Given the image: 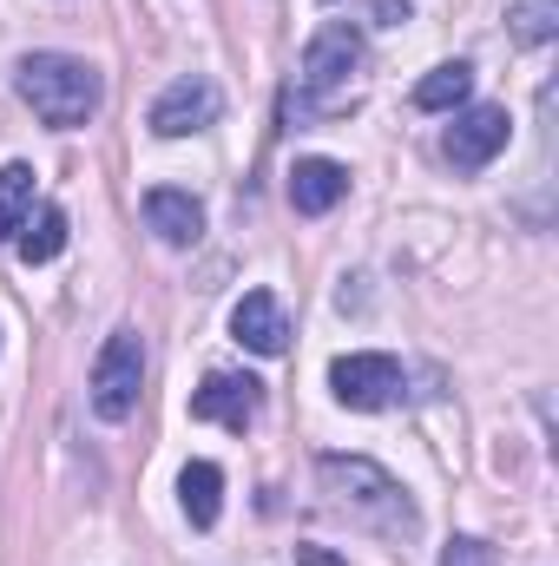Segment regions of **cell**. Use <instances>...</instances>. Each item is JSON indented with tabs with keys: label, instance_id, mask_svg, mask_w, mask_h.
Returning a JSON list of instances; mask_svg holds the SVG:
<instances>
[{
	"label": "cell",
	"instance_id": "277c9868",
	"mask_svg": "<svg viewBox=\"0 0 559 566\" xmlns=\"http://www.w3.org/2000/svg\"><path fill=\"white\" fill-rule=\"evenodd\" d=\"M329 389H336V402H342V409L376 416V409L402 402V363H395V356H382V349L336 356V363H329Z\"/></svg>",
	"mask_w": 559,
	"mask_h": 566
},
{
	"label": "cell",
	"instance_id": "7a4b0ae2",
	"mask_svg": "<svg viewBox=\"0 0 559 566\" xmlns=\"http://www.w3.org/2000/svg\"><path fill=\"white\" fill-rule=\"evenodd\" d=\"M316 481H323V494H329L336 514H349V521H362L376 534H409L415 527V507H409L402 481L389 468H376L369 454H323Z\"/></svg>",
	"mask_w": 559,
	"mask_h": 566
},
{
	"label": "cell",
	"instance_id": "6da1fadb",
	"mask_svg": "<svg viewBox=\"0 0 559 566\" xmlns=\"http://www.w3.org/2000/svg\"><path fill=\"white\" fill-rule=\"evenodd\" d=\"M13 93H20V99L33 106V119L53 126V133H80V126H93V113L106 106V80H99V66L80 60V53H27V60L13 66Z\"/></svg>",
	"mask_w": 559,
	"mask_h": 566
},
{
	"label": "cell",
	"instance_id": "9c48e42d",
	"mask_svg": "<svg viewBox=\"0 0 559 566\" xmlns=\"http://www.w3.org/2000/svg\"><path fill=\"white\" fill-rule=\"evenodd\" d=\"M231 336L251 349V356H283L289 349V316L271 290H244L238 310H231Z\"/></svg>",
	"mask_w": 559,
	"mask_h": 566
},
{
	"label": "cell",
	"instance_id": "3957f363",
	"mask_svg": "<svg viewBox=\"0 0 559 566\" xmlns=\"http://www.w3.org/2000/svg\"><path fill=\"white\" fill-rule=\"evenodd\" d=\"M139 389H145V343L139 329H113L93 356V416L99 422H126L139 409Z\"/></svg>",
	"mask_w": 559,
	"mask_h": 566
},
{
	"label": "cell",
	"instance_id": "30bf717a",
	"mask_svg": "<svg viewBox=\"0 0 559 566\" xmlns=\"http://www.w3.org/2000/svg\"><path fill=\"white\" fill-rule=\"evenodd\" d=\"M145 224L158 231V244L191 251L204 238V205L191 191H178V185H158V191H145Z\"/></svg>",
	"mask_w": 559,
	"mask_h": 566
},
{
	"label": "cell",
	"instance_id": "8992f818",
	"mask_svg": "<svg viewBox=\"0 0 559 566\" xmlns=\"http://www.w3.org/2000/svg\"><path fill=\"white\" fill-rule=\"evenodd\" d=\"M507 139H514L507 106H461L454 126H447V139H441V151H447L454 171H481V165H494L507 151Z\"/></svg>",
	"mask_w": 559,
	"mask_h": 566
},
{
	"label": "cell",
	"instance_id": "ac0fdd59",
	"mask_svg": "<svg viewBox=\"0 0 559 566\" xmlns=\"http://www.w3.org/2000/svg\"><path fill=\"white\" fill-rule=\"evenodd\" d=\"M369 13H376V27H402L409 20V0H369Z\"/></svg>",
	"mask_w": 559,
	"mask_h": 566
},
{
	"label": "cell",
	"instance_id": "4fadbf2b",
	"mask_svg": "<svg viewBox=\"0 0 559 566\" xmlns=\"http://www.w3.org/2000/svg\"><path fill=\"white\" fill-rule=\"evenodd\" d=\"M13 251H20V264H53L66 251V211L60 205H33V218L20 224Z\"/></svg>",
	"mask_w": 559,
	"mask_h": 566
},
{
	"label": "cell",
	"instance_id": "9a60e30c",
	"mask_svg": "<svg viewBox=\"0 0 559 566\" xmlns=\"http://www.w3.org/2000/svg\"><path fill=\"white\" fill-rule=\"evenodd\" d=\"M33 218V165H0V244L20 238V224Z\"/></svg>",
	"mask_w": 559,
	"mask_h": 566
},
{
	"label": "cell",
	"instance_id": "8fae6325",
	"mask_svg": "<svg viewBox=\"0 0 559 566\" xmlns=\"http://www.w3.org/2000/svg\"><path fill=\"white\" fill-rule=\"evenodd\" d=\"M342 198H349V171L336 158H296L289 165V205H296V218H323Z\"/></svg>",
	"mask_w": 559,
	"mask_h": 566
},
{
	"label": "cell",
	"instance_id": "e0dca14e",
	"mask_svg": "<svg viewBox=\"0 0 559 566\" xmlns=\"http://www.w3.org/2000/svg\"><path fill=\"white\" fill-rule=\"evenodd\" d=\"M441 566H500V554H494L487 541H474V534H454V541L441 547Z\"/></svg>",
	"mask_w": 559,
	"mask_h": 566
},
{
	"label": "cell",
	"instance_id": "2e32d148",
	"mask_svg": "<svg viewBox=\"0 0 559 566\" xmlns=\"http://www.w3.org/2000/svg\"><path fill=\"white\" fill-rule=\"evenodd\" d=\"M507 33H514L520 46H547L559 33V0H514V7H507Z\"/></svg>",
	"mask_w": 559,
	"mask_h": 566
},
{
	"label": "cell",
	"instance_id": "ba28073f",
	"mask_svg": "<svg viewBox=\"0 0 559 566\" xmlns=\"http://www.w3.org/2000/svg\"><path fill=\"white\" fill-rule=\"evenodd\" d=\"M257 402H264V382H257V376H231V369H218V376H204V389L191 396V416L244 434V428L257 422Z\"/></svg>",
	"mask_w": 559,
	"mask_h": 566
},
{
	"label": "cell",
	"instance_id": "7c38bea8",
	"mask_svg": "<svg viewBox=\"0 0 559 566\" xmlns=\"http://www.w3.org/2000/svg\"><path fill=\"white\" fill-rule=\"evenodd\" d=\"M178 507H184L191 527H218V514H224V468L218 461H191L178 474Z\"/></svg>",
	"mask_w": 559,
	"mask_h": 566
},
{
	"label": "cell",
	"instance_id": "52a82bcc",
	"mask_svg": "<svg viewBox=\"0 0 559 566\" xmlns=\"http://www.w3.org/2000/svg\"><path fill=\"white\" fill-rule=\"evenodd\" d=\"M362 73V33L349 20H329L309 46H303V86L309 93H342Z\"/></svg>",
	"mask_w": 559,
	"mask_h": 566
},
{
	"label": "cell",
	"instance_id": "5bb4252c",
	"mask_svg": "<svg viewBox=\"0 0 559 566\" xmlns=\"http://www.w3.org/2000/svg\"><path fill=\"white\" fill-rule=\"evenodd\" d=\"M467 93H474V66H467V60H447V66H434L415 86V106L421 113H461Z\"/></svg>",
	"mask_w": 559,
	"mask_h": 566
},
{
	"label": "cell",
	"instance_id": "5b68a950",
	"mask_svg": "<svg viewBox=\"0 0 559 566\" xmlns=\"http://www.w3.org/2000/svg\"><path fill=\"white\" fill-rule=\"evenodd\" d=\"M218 113H224V93H218V80H204V73H178V80H171V86L151 99L145 126H151L158 139H191V133L218 126Z\"/></svg>",
	"mask_w": 559,
	"mask_h": 566
}]
</instances>
